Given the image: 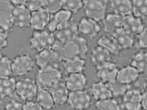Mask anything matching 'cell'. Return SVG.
<instances>
[{
  "mask_svg": "<svg viewBox=\"0 0 147 110\" xmlns=\"http://www.w3.org/2000/svg\"><path fill=\"white\" fill-rule=\"evenodd\" d=\"M13 74L12 60L7 55H4L0 58V78H6Z\"/></svg>",
  "mask_w": 147,
  "mask_h": 110,
  "instance_id": "cell-33",
  "label": "cell"
},
{
  "mask_svg": "<svg viewBox=\"0 0 147 110\" xmlns=\"http://www.w3.org/2000/svg\"><path fill=\"white\" fill-rule=\"evenodd\" d=\"M17 81L14 77L0 78V99L3 100L16 93Z\"/></svg>",
  "mask_w": 147,
  "mask_h": 110,
  "instance_id": "cell-26",
  "label": "cell"
},
{
  "mask_svg": "<svg viewBox=\"0 0 147 110\" xmlns=\"http://www.w3.org/2000/svg\"><path fill=\"white\" fill-rule=\"evenodd\" d=\"M62 72L59 67H47L39 69L36 76V82L38 88L50 90L59 82L62 81Z\"/></svg>",
  "mask_w": 147,
  "mask_h": 110,
  "instance_id": "cell-1",
  "label": "cell"
},
{
  "mask_svg": "<svg viewBox=\"0 0 147 110\" xmlns=\"http://www.w3.org/2000/svg\"><path fill=\"white\" fill-rule=\"evenodd\" d=\"M77 27L79 34L88 39L94 38L101 32L102 29L99 22L86 16L80 20Z\"/></svg>",
  "mask_w": 147,
  "mask_h": 110,
  "instance_id": "cell-8",
  "label": "cell"
},
{
  "mask_svg": "<svg viewBox=\"0 0 147 110\" xmlns=\"http://www.w3.org/2000/svg\"><path fill=\"white\" fill-rule=\"evenodd\" d=\"M13 7L8 0H0V28L7 32L11 31L14 26L12 17Z\"/></svg>",
  "mask_w": 147,
  "mask_h": 110,
  "instance_id": "cell-12",
  "label": "cell"
},
{
  "mask_svg": "<svg viewBox=\"0 0 147 110\" xmlns=\"http://www.w3.org/2000/svg\"><path fill=\"white\" fill-rule=\"evenodd\" d=\"M130 65L136 68L140 75L147 76V51L140 50L132 55Z\"/></svg>",
  "mask_w": 147,
  "mask_h": 110,
  "instance_id": "cell-24",
  "label": "cell"
},
{
  "mask_svg": "<svg viewBox=\"0 0 147 110\" xmlns=\"http://www.w3.org/2000/svg\"><path fill=\"white\" fill-rule=\"evenodd\" d=\"M96 69V77L98 80L107 84H111L116 81L119 68L113 61L108 62Z\"/></svg>",
  "mask_w": 147,
  "mask_h": 110,
  "instance_id": "cell-14",
  "label": "cell"
},
{
  "mask_svg": "<svg viewBox=\"0 0 147 110\" xmlns=\"http://www.w3.org/2000/svg\"><path fill=\"white\" fill-rule=\"evenodd\" d=\"M23 104L20 100H11L5 104L4 110H23Z\"/></svg>",
  "mask_w": 147,
  "mask_h": 110,
  "instance_id": "cell-38",
  "label": "cell"
},
{
  "mask_svg": "<svg viewBox=\"0 0 147 110\" xmlns=\"http://www.w3.org/2000/svg\"><path fill=\"white\" fill-rule=\"evenodd\" d=\"M8 32L0 28V50H3L8 47Z\"/></svg>",
  "mask_w": 147,
  "mask_h": 110,
  "instance_id": "cell-39",
  "label": "cell"
},
{
  "mask_svg": "<svg viewBox=\"0 0 147 110\" xmlns=\"http://www.w3.org/2000/svg\"><path fill=\"white\" fill-rule=\"evenodd\" d=\"M109 7L111 12L122 17L132 14V0H109Z\"/></svg>",
  "mask_w": 147,
  "mask_h": 110,
  "instance_id": "cell-22",
  "label": "cell"
},
{
  "mask_svg": "<svg viewBox=\"0 0 147 110\" xmlns=\"http://www.w3.org/2000/svg\"><path fill=\"white\" fill-rule=\"evenodd\" d=\"M63 61V58L53 48L38 52L35 58V63L39 69L50 67H59Z\"/></svg>",
  "mask_w": 147,
  "mask_h": 110,
  "instance_id": "cell-6",
  "label": "cell"
},
{
  "mask_svg": "<svg viewBox=\"0 0 147 110\" xmlns=\"http://www.w3.org/2000/svg\"><path fill=\"white\" fill-rule=\"evenodd\" d=\"M35 99L36 101L45 110H51L56 105L51 93L47 89L38 88Z\"/></svg>",
  "mask_w": 147,
  "mask_h": 110,
  "instance_id": "cell-27",
  "label": "cell"
},
{
  "mask_svg": "<svg viewBox=\"0 0 147 110\" xmlns=\"http://www.w3.org/2000/svg\"><path fill=\"white\" fill-rule=\"evenodd\" d=\"M31 12L26 6H14L12 10V17L14 26L21 30L30 28Z\"/></svg>",
  "mask_w": 147,
  "mask_h": 110,
  "instance_id": "cell-9",
  "label": "cell"
},
{
  "mask_svg": "<svg viewBox=\"0 0 147 110\" xmlns=\"http://www.w3.org/2000/svg\"><path fill=\"white\" fill-rule=\"evenodd\" d=\"M38 89L35 80L31 77H23L17 81L16 93L23 101L34 100L36 98Z\"/></svg>",
  "mask_w": 147,
  "mask_h": 110,
  "instance_id": "cell-4",
  "label": "cell"
},
{
  "mask_svg": "<svg viewBox=\"0 0 147 110\" xmlns=\"http://www.w3.org/2000/svg\"><path fill=\"white\" fill-rule=\"evenodd\" d=\"M90 93L96 101L114 97L109 85L100 80L92 83L90 87Z\"/></svg>",
  "mask_w": 147,
  "mask_h": 110,
  "instance_id": "cell-17",
  "label": "cell"
},
{
  "mask_svg": "<svg viewBox=\"0 0 147 110\" xmlns=\"http://www.w3.org/2000/svg\"><path fill=\"white\" fill-rule=\"evenodd\" d=\"M96 45L104 48L112 55H118L122 51L114 36L109 34L101 36L96 41Z\"/></svg>",
  "mask_w": 147,
  "mask_h": 110,
  "instance_id": "cell-23",
  "label": "cell"
},
{
  "mask_svg": "<svg viewBox=\"0 0 147 110\" xmlns=\"http://www.w3.org/2000/svg\"><path fill=\"white\" fill-rule=\"evenodd\" d=\"M139 50H145L147 49V28L145 29L135 37V44Z\"/></svg>",
  "mask_w": 147,
  "mask_h": 110,
  "instance_id": "cell-34",
  "label": "cell"
},
{
  "mask_svg": "<svg viewBox=\"0 0 147 110\" xmlns=\"http://www.w3.org/2000/svg\"><path fill=\"white\" fill-rule=\"evenodd\" d=\"M51 14L46 8L31 12V25L34 31H42L45 30L51 18Z\"/></svg>",
  "mask_w": 147,
  "mask_h": 110,
  "instance_id": "cell-11",
  "label": "cell"
},
{
  "mask_svg": "<svg viewBox=\"0 0 147 110\" xmlns=\"http://www.w3.org/2000/svg\"><path fill=\"white\" fill-rule=\"evenodd\" d=\"M142 109L147 110V90L143 92L141 101Z\"/></svg>",
  "mask_w": 147,
  "mask_h": 110,
  "instance_id": "cell-41",
  "label": "cell"
},
{
  "mask_svg": "<svg viewBox=\"0 0 147 110\" xmlns=\"http://www.w3.org/2000/svg\"><path fill=\"white\" fill-rule=\"evenodd\" d=\"M56 41L59 43H65L75 38L79 35L77 23L72 20L63 28L54 33Z\"/></svg>",
  "mask_w": 147,
  "mask_h": 110,
  "instance_id": "cell-19",
  "label": "cell"
},
{
  "mask_svg": "<svg viewBox=\"0 0 147 110\" xmlns=\"http://www.w3.org/2000/svg\"><path fill=\"white\" fill-rule=\"evenodd\" d=\"M72 13L71 12L61 9L56 13L52 14L49 22L47 30L53 33L63 29L72 20Z\"/></svg>",
  "mask_w": 147,
  "mask_h": 110,
  "instance_id": "cell-10",
  "label": "cell"
},
{
  "mask_svg": "<svg viewBox=\"0 0 147 110\" xmlns=\"http://www.w3.org/2000/svg\"><path fill=\"white\" fill-rule=\"evenodd\" d=\"M49 91L52 94L56 105L63 106L67 104L70 91L67 88L64 82H59Z\"/></svg>",
  "mask_w": 147,
  "mask_h": 110,
  "instance_id": "cell-21",
  "label": "cell"
},
{
  "mask_svg": "<svg viewBox=\"0 0 147 110\" xmlns=\"http://www.w3.org/2000/svg\"><path fill=\"white\" fill-rule=\"evenodd\" d=\"M108 84L109 85L110 88L111 90L113 95L114 97L122 96L127 91L128 88L130 87L128 86V85H125L124 84H120L117 81Z\"/></svg>",
  "mask_w": 147,
  "mask_h": 110,
  "instance_id": "cell-35",
  "label": "cell"
},
{
  "mask_svg": "<svg viewBox=\"0 0 147 110\" xmlns=\"http://www.w3.org/2000/svg\"><path fill=\"white\" fill-rule=\"evenodd\" d=\"M96 110H98V109H96Z\"/></svg>",
  "mask_w": 147,
  "mask_h": 110,
  "instance_id": "cell-44",
  "label": "cell"
},
{
  "mask_svg": "<svg viewBox=\"0 0 147 110\" xmlns=\"http://www.w3.org/2000/svg\"><path fill=\"white\" fill-rule=\"evenodd\" d=\"M64 83L68 90L77 91L85 90L88 84V78L84 72L67 74Z\"/></svg>",
  "mask_w": 147,
  "mask_h": 110,
  "instance_id": "cell-15",
  "label": "cell"
},
{
  "mask_svg": "<svg viewBox=\"0 0 147 110\" xmlns=\"http://www.w3.org/2000/svg\"><path fill=\"white\" fill-rule=\"evenodd\" d=\"M26 6L31 12L46 8L47 0H27Z\"/></svg>",
  "mask_w": 147,
  "mask_h": 110,
  "instance_id": "cell-36",
  "label": "cell"
},
{
  "mask_svg": "<svg viewBox=\"0 0 147 110\" xmlns=\"http://www.w3.org/2000/svg\"><path fill=\"white\" fill-rule=\"evenodd\" d=\"M13 6H19L26 5L27 0H8Z\"/></svg>",
  "mask_w": 147,
  "mask_h": 110,
  "instance_id": "cell-42",
  "label": "cell"
},
{
  "mask_svg": "<svg viewBox=\"0 0 147 110\" xmlns=\"http://www.w3.org/2000/svg\"><path fill=\"white\" fill-rule=\"evenodd\" d=\"M142 91L137 88H131L130 87L122 96V103H141L142 96Z\"/></svg>",
  "mask_w": 147,
  "mask_h": 110,
  "instance_id": "cell-31",
  "label": "cell"
},
{
  "mask_svg": "<svg viewBox=\"0 0 147 110\" xmlns=\"http://www.w3.org/2000/svg\"><path fill=\"white\" fill-rule=\"evenodd\" d=\"M143 20L135 17L132 14L124 17L123 28L127 32L136 37L144 29Z\"/></svg>",
  "mask_w": 147,
  "mask_h": 110,
  "instance_id": "cell-20",
  "label": "cell"
},
{
  "mask_svg": "<svg viewBox=\"0 0 147 110\" xmlns=\"http://www.w3.org/2000/svg\"><path fill=\"white\" fill-rule=\"evenodd\" d=\"M140 73L131 65H126L119 68L116 81L122 84L130 85L136 83L140 78Z\"/></svg>",
  "mask_w": 147,
  "mask_h": 110,
  "instance_id": "cell-13",
  "label": "cell"
},
{
  "mask_svg": "<svg viewBox=\"0 0 147 110\" xmlns=\"http://www.w3.org/2000/svg\"><path fill=\"white\" fill-rule=\"evenodd\" d=\"M124 17L115 13H107L102 21L104 31L109 35L114 36L115 34L123 29Z\"/></svg>",
  "mask_w": 147,
  "mask_h": 110,
  "instance_id": "cell-16",
  "label": "cell"
},
{
  "mask_svg": "<svg viewBox=\"0 0 147 110\" xmlns=\"http://www.w3.org/2000/svg\"><path fill=\"white\" fill-rule=\"evenodd\" d=\"M109 0H85L84 12L86 17L98 22H102L107 14Z\"/></svg>",
  "mask_w": 147,
  "mask_h": 110,
  "instance_id": "cell-3",
  "label": "cell"
},
{
  "mask_svg": "<svg viewBox=\"0 0 147 110\" xmlns=\"http://www.w3.org/2000/svg\"><path fill=\"white\" fill-rule=\"evenodd\" d=\"M95 107L98 110H122L121 104L115 97L96 101Z\"/></svg>",
  "mask_w": 147,
  "mask_h": 110,
  "instance_id": "cell-29",
  "label": "cell"
},
{
  "mask_svg": "<svg viewBox=\"0 0 147 110\" xmlns=\"http://www.w3.org/2000/svg\"><path fill=\"white\" fill-rule=\"evenodd\" d=\"M46 9L52 14L62 9L61 0H47Z\"/></svg>",
  "mask_w": 147,
  "mask_h": 110,
  "instance_id": "cell-37",
  "label": "cell"
},
{
  "mask_svg": "<svg viewBox=\"0 0 147 110\" xmlns=\"http://www.w3.org/2000/svg\"><path fill=\"white\" fill-rule=\"evenodd\" d=\"M112 54L104 48L96 45L91 52L90 62L95 68L111 61Z\"/></svg>",
  "mask_w": 147,
  "mask_h": 110,
  "instance_id": "cell-18",
  "label": "cell"
},
{
  "mask_svg": "<svg viewBox=\"0 0 147 110\" xmlns=\"http://www.w3.org/2000/svg\"><path fill=\"white\" fill-rule=\"evenodd\" d=\"M64 69L67 74L84 72L86 68L85 59L80 57L67 59L63 61Z\"/></svg>",
  "mask_w": 147,
  "mask_h": 110,
  "instance_id": "cell-25",
  "label": "cell"
},
{
  "mask_svg": "<svg viewBox=\"0 0 147 110\" xmlns=\"http://www.w3.org/2000/svg\"><path fill=\"white\" fill-rule=\"evenodd\" d=\"M67 104L72 110H88L92 104V97L85 90L71 91Z\"/></svg>",
  "mask_w": 147,
  "mask_h": 110,
  "instance_id": "cell-7",
  "label": "cell"
},
{
  "mask_svg": "<svg viewBox=\"0 0 147 110\" xmlns=\"http://www.w3.org/2000/svg\"><path fill=\"white\" fill-rule=\"evenodd\" d=\"M35 64V60L29 53H21L12 60L13 74L21 77L26 76L33 70Z\"/></svg>",
  "mask_w": 147,
  "mask_h": 110,
  "instance_id": "cell-5",
  "label": "cell"
},
{
  "mask_svg": "<svg viewBox=\"0 0 147 110\" xmlns=\"http://www.w3.org/2000/svg\"><path fill=\"white\" fill-rule=\"evenodd\" d=\"M132 14L142 20L147 18V0H132Z\"/></svg>",
  "mask_w": 147,
  "mask_h": 110,
  "instance_id": "cell-30",
  "label": "cell"
},
{
  "mask_svg": "<svg viewBox=\"0 0 147 110\" xmlns=\"http://www.w3.org/2000/svg\"><path fill=\"white\" fill-rule=\"evenodd\" d=\"M1 51H2V50H0V58H1L3 56V53H2Z\"/></svg>",
  "mask_w": 147,
  "mask_h": 110,
  "instance_id": "cell-43",
  "label": "cell"
},
{
  "mask_svg": "<svg viewBox=\"0 0 147 110\" xmlns=\"http://www.w3.org/2000/svg\"><path fill=\"white\" fill-rule=\"evenodd\" d=\"M23 110H45L37 102L29 101L23 104Z\"/></svg>",
  "mask_w": 147,
  "mask_h": 110,
  "instance_id": "cell-40",
  "label": "cell"
},
{
  "mask_svg": "<svg viewBox=\"0 0 147 110\" xmlns=\"http://www.w3.org/2000/svg\"><path fill=\"white\" fill-rule=\"evenodd\" d=\"M55 42L54 34L48 30L34 31L29 39V45L31 49L38 53L53 48Z\"/></svg>",
  "mask_w": 147,
  "mask_h": 110,
  "instance_id": "cell-2",
  "label": "cell"
},
{
  "mask_svg": "<svg viewBox=\"0 0 147 110\" xmlns=\"http://www.w3.org/2000/svg\"><path fill=\"white\" fill-rule=\"evenodd\" d=\"M62 9L76 14L84 8V0H61Z\"/></svg>",
  "mask_w": 147,
  "mask_h": 110,
  "instance_id": "cell-32",
  "label": "cell"
},
{
  "mask_svg": "<svg viewBox=\"0 0 147 110\" xmlns=\"http://www.w3.org/2000/svg\"><path fill=\"white\" fill-rule=\"evenodd\" d=\"M114 36L122 51L129 50L134 46L135 37L124 30V28L115 34Z\"/></svg>",
  "mask_w": 147,
  "mask_h": 110,
  "instance_id": "cell-28",
  "label": "cell"
},
{
  "mask_svg": "<svg viewBox=\"0 0 147 110\" xmlns=\"http://www.w3.org/2000/svg\"><path fill=\"white\" fill-rule=\"evenodd\" d=\"M84 1H85V0H84Z\"/></svg>",
  "mask_w": 147,
  "mask_h": 110,
  "instance_id": "cell-45",
  "label": "cell"
}]
</instances>
